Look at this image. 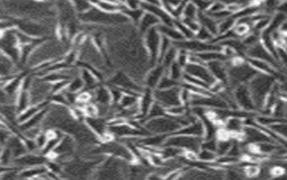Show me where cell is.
Segmentation results:
<instances>
[{
	"label": "cell",
	"mask_w": 287,
	"mask_h": 180,
	"mask_svg": "<svg viewBox=\"0 0 287 180\" xmlns=\"http://www.w3.org/2000/svg\"><path fill=\"white\" fill-rule=\"evenodd\" d=\"M274 84V78L271 74L259 72L249 83L248 88L253 98L254 107L263 108L266 98Z\"/></svg>",
	"instance_id": "6da1fadb"
},
{
	"label": "cell",
	"mask_w": 287,
	"mask_h": 180,
	"mask_svg": "<svg viewBox=\"0 0 287 180\" xmlns=\"http://www.w3.org/2000/svg\"><path fill=\"white\" fill-rule=\"evenodd\" d=\"M80 19L85 23H91L102 26H119L130 22L121 12L106 13L91 6L88 10L80 14Z\"/></svg>",
	"instance_id": "7a4b0ae2"
},
{
	"label": "cell",
	"mask_w": 287,
	"mask_h": 180,
	"mask_svg": "<svg viewBox=\"0 0 287 180\" xmlns=\"http://www.w3.org/2000/svg\"><path fill=\"white\" fill-rule=\"evenodd\" d=\"M144 125L145 129L150 134L161 135L174 134L182 127L178 117H173L169 114L147 120L144 122Z\"/></svg>",
	"instance_id": "3957f363"
},
{
	"label": "cell",
	"mask_w": 287,
	"mask_h": 180,
	"mask_svg": "<svg viewBox=\"0 0 287 180\" xmlns=\"http://www.w3.org/2000/svg\"><path fill=\"white\" fill-rule=\"evenodd\" d=\"M258 73L259 72L256 71L248 62H244L241 57H235L233 65L229 68V82L235 86L248 84Z\"/></svg>",
	"instance_id": "277c9868"
},
{
	"label": "cell",
	"mask_w": 287,
	"mask_h": 180,
	"mask_svg": "<svg viewBox=\"0 0 287 180\" xmlns=\"http://www.w3.org/2000/svg\"><path fill=\"white\" fill-rule=\"evenodd\" d=\"M202 138L190 137V136L171 134L167 137L163 146H172L175 148H181L185 151L197 152L200 149ZM161 147V148H162Z\"/></svg>",
	"instance_id": "5b68a950"
},
{
	"label": "cell",
	"mask_w": 287,
	"mask_h": 180,
	"mask_svg": "<svg viewBox=\"0 0 287 180\" xmlns=\"http://www.w3.org/2000/svg\"><path fill=\"white\" fill-rule=\"evenodd\" d=\"M172 45L177 47L179 50H185L188 53L199 54L202 52L207 51H222L221 45L213 44L211 42H201L197 39H189V40H181L172 42Z\"/></svg>",
	"instance_id": "8992f818"
},
{
	"label": "cell",
	"mask_w": 287,
	"mask_h": 180,
	"mask_svg": "<svg viewBox=\"0 0 287 180\" xmlns=\"http://www.w3.org/2000/svg\"><path fill=\"white\" fill-rule=\"evenodd\" d=\"M161 40V35L159 32L157 26L150 28L144 34V45L150 58V64L152 65H155L158 63Z\"/></svg>",
	"instance_id": "52a82bcc"
},
{
	"label": "cell",
	"mask_w": 287,
	"mask_h": 180,
	"mask_svg": "<svg viewBox=\"0 0 287 180\" xmlns=\"http://www.w3.org/2000/svg\"><path fill=\"white\" fill-rule=\"evenodd\" d=\"M101 152L110 155L113 158H117L125 161H132L135 157L124 143L115 142L114 140L110 142H104L101 147Z\"/></svg>",
	"instance_id": "ba28073f"
},
{
	"label": "cell",
	"mask_w": 287,
	"mask_h": 180,
	"mask_svg": "<svg viewBox=\"0 0 287 180\" xmlns=\"http://www.w3.org/2000/svg\"><path fill=\"white\" fill-rule=\"evenodd\" d=\"M179 87H173L167 90H153V95L157 103L162 105L165 109H169L177 105L182 104L179 98Z\"/></svg>",
	"instance_id": "9c48e42d"
},
{
	"label": "cell",
	"mask_w": 287,
	"mask_h": 180,
	"mask_svg": "<svg viewBox=\"0 0 287 180\" xmlns=\"http://www.w3.org/2000/svg\"><path fill=\"white\" fill-rule=\"evenodd\" d=\"M46 164V156L38 154L37 152H26L25 154L14 160L12 167L21 170L27 167L44 166Z\"/></svg>",
	"instance_id": "30bf717a"
},
{
	"label": "cell",
	"mask_w": 287,
	"mask_h": 180,
	"mask_svg": "<svg viewBox=\"0 0 287 180\" xmlns=\"http://www.w3.org/2000/svg\"><path fill=\"white\" fill-rule=\"evenodd\" d=\"M234 100L236 106L245 111H252L255 109L253 98L247 84H238L234 90Z\"/></svg>",
	"instance_id": "8fae6325"
},
{
	"label": "cell",
	"mask_w": 287,
	"mask_h": 180,
	"mask_svg": "<svg viewBox=\"0 0 287 180\" xmlns=\"http://www.w3.org/2000/svg\"><path fill=\"white\" fill-rule=\"evenodd\" d=\"M184 72L201 80L209 86L215 82V78L212 76V74L210 73V72L209 71L208 67L205 64L189 63L185 66Z\"/></svg>",
	"instance_id": "7c38bea8"
},
{
	"label": "cell",
	"mask_w": 287,
	"mask_h": 180,
	"mask_svg": "<svg viewBox=\"0 0 287 180\" xmlns=\"http://www.w3.org/2000/svg\"><path fill=\"white\" fill-rule=\"evenodd\" d=\"M75 146V140L73 137L69 134H64L52 155L64 160L69 159L74 153Z\"/></svg>",
	"instance_id": "4fadbf2b"
},
{
	"label": "cell",
	"mask_w": 287,
	"mask_h": 180,
	"mask_svg": "<svg viewBox=\"0 0 287 180\" xmlns=\"http://www.w3.org/2000/svg\"><path fill=\"white\" fill-rule=\"evenodd\" d=\"M141 8L144 10V12H148V13L152 14L153 16H155L157 18L160 20L161 24L173 26L174 19L171 18L170 14L168 13L161 5H155V4L142 2Z\"/></svg>",
	"instance_id": "5bb4252c"
},
{
	"label": "cell",
	"mask_w": 287,
	"mask_h": 180,
	"mask_svg": "<svg viewBox=\"0 0 287 180\" xmlns=\"http://www.w3.org/2000/svg\"><path fill=\"white\" fill-rule=\"evenodd\" d=\"M16 25H18V30L21 32L25 33L26 35L33 38L44 37V36L47 33V28L46 26L35 21L23 20Z\"/></svg>",
	"instance_id": "9a60e30c"
},
{
	"label": "cell",
	"mask_w": 287,
	"mask_h": 180,
	"mask_svg": "<svg viewBox=\"0 0 287 180\" xmlns=\"http://www.w3.org/2000/svg\"><path fill=\"white\" fill-rule=\"evenodd\" d=\"M248 58H254L259 59L262 61H265L273 67H277V61L274 59V56L265 48V46L261 43H258L252 47H249L246 52Z\"/></svg>",
	"instance_id": "2e32d148"
},
{
	"label": "cell",
	"mask_w": 287,
	"mask_h": 180,
	"mask_svg": "<svg viewBox=\"0 0 287 180\" xmlns=\"http://www.w3.org/2000/svg\"><path fill=\"white\" fill-rule=\"evenodd\" d=\"M205 65L208 67L212 76L215 78V81L221 82L225 85L229 83V68L226 65V62L213 61Z\"/></svg>",
	"instance_id": "e0dca14e"
},
{
	"label": "cell",
	"mask_w": 287,
	"mask_h": 180,
	"mask_svg": "<svg viewBox=\"0 0 287 180\" xmlns=\"http://www.w3.org/2000/svg\"><path fill=\"white\" fill-rule=\"evenodd\" d=\"M85 125L89 128L91 132L97 138H102L106 132H108V123L101 116L85 117Z\"/></svg>",
	"instance_id": "ac0fdd59"
},
{
	"label": "cell",
	"mask_w": 287,
	"mask_h": 180,
	"mask_svg": "<svg viewBox=\"0 0 287 180\" xmlns=\"http://www.w3.org/2000/svg\"><path fill=\"white\" fill-rule=\"evenodd\" d=\"M111 86H115L124 90V92H137L136 84L128 75L120 72L113 75L110 81Z\"/></svg>",
	"instance_id": "d6986e66"
},
{
	"label": "cell",
	"mask_w": 287,
	"mask_h": 180,
	"mask_svg": "<svg viewBox=\"0 0 287 180\" xmlns=\"http://www.w3.org/2000/svg\"><path fill=\"white\" fill-rule=\"evenodd\" d=\"M224 129L229 132L230 137H243V129L245 127V122L240 117L231 116L224 123ZM244 138V137H243Z\"/></svg>",
	"instance_id": "ffe728a7"
},
{
	"label": "cell",
	"mask_w": 287,
	"mask_h": 180,
	"mask_svg": "<svg viewBox=\"0 0 287 180\" xmlns=\"http://www.w3.org/2000/svg\"><path fill=\"white\" fill-rule=\"evenodd\" d=\"M166 69L164 68L162 65H156L155 67H153L150 70L148 74L146 75L145 78V84H146V88H150L151 90H155L158 86V84L160 83L161 79L163 77L164 75L166 74Z\"/></svg>",
	"instance_id": "44dd1931"
},
{
	"label": "cell",
	"mask_w": 287,
	"mask_h": 180,
	"mask_svg": "<svg viewBox=\"0 0 287 180\" xmlns=\"http://www.w3.org/2000/svg\"><path fill=\"white\" fill-rule=\"evenodd\" d=\"M204 133H205V129H204L202 122L199 120H196L192 123H189L188 125L183 126L174 134L197 137V138L203 139Z\"/></svg>",
	"instance_id": "7402d4cb"
},
{
	"label": "cell",
	"mask_w": 287,
	"mask_h": 180,
	"mask_svg": "<svg viewBox=\"0 0 287 180\" xmlns=\"http://www.w3.org/2000/svg\"><path fill=\"white\" fill-rule=\"evenodd\" d=\"M154 102H155V99H154V95H153V90H151L150 88H146L143 95L139 98L140 115L143 116L145 119L152 103Z\"/></svg>",
	"instance_id": "603a6c76"
},
{
	"label": "cell",
	"mask_w": 287,
	"mask_h": 180,
	"mask_svg": "<svg viewBox=\"0 0 287 180\" xmlns=\"http://www.w3.org/2000/svg\"><path fill=\"white\" fill-rule=\"evenodd\" d=\"M93 99L97 106H110L111 103L110 88L105 86H97L93 90Z\"/></svg>",
	"instance_id": "cb8c5ba5"
},
{
	"label": "cell",
	"mask_w": 287,
	"mask_h": 180,
	"mask_svg": "<svg viewBox=\"0 0 287 180\" xmlns=\"http://www.w3.org/2000/svg\"><path fill=\"white\" fill-rule=\"evenodd\" d=\"M79 75L82 78L85 84V89L87 91L94 90V89L98 86V76L96 75L95 72H92L89 68L82 69Z\"/></svg>",
	"instance_id": "d4e9b609"
},
{
	"label": "cell",
	"mask_w": 287,
	"mask_h": 180,
	"mask_svg": "<svg viewBox=\"0 0 287 180\" xmlns=\"http://www.w3.org/2000/svg\"><path fill=\"white\" fill-rule=\"evenodd\" d=\"M197 20L199 23L200 26L209 30V32L211 33L214 36L217 35V23L218 22L215 21L214 18H212L211 17H209L206 12L199 11L197 14Z\"/></svg>",
	"instance_id": "484cf974"
},
{
	"label": "cell",
	"mask_w": 287,
	"mask_h": 180,
	"mask_svg": "<svg viewBox=\"0 0 287 180\" xmlns=\"http://www.w3.org/2000/svg\"><path fill=\"white\" fill-rule=\"evenodd\" d=\"M92 7H96L106 13H118L121 12L124 5L123 4H113L105 0H90Z\"/></svg>",
	"instance_id": "4316f807"
},
{
	"label": "cell",
	"mask_w": 287,
	"mask_h": 180,
	"mask_svg": "<svg viewBox=\"0 0 287 180\" xmlns=\"http://www.w3.org/2000/svg\"><path fill=\"white\" fill-rule=\"evenodd\" d=\"M14 104L18 114H19L22 111L27 109L29 106H31L32 103H31V97H30L29 91L21 89L18 94L17 95Z\"/></svg>",
	"instance_id": "83f0119b"
},
{
	"label": "cell",
	"mask_w": 287,
	"mask_h": 180,
	"mask_svg": "<svg viewBox=\"0 0 287 180\" xmlns=\"http://www.w3.org/2000/svg\"><path fill=\"white\" fill-rule=\"evenodd\" d=\"M159 24H161V22L155 16L148 12H144V16L142 17L140 22L138 23V27L140 32L144 35L149 29L158 26Z\"/></svg>",
	"instance_id": "f1b7e54d"
},
{
	"label": "cell",
	"mask_w": 287,
	"mask_h": 180,
	"mask_svg": "<svg viewBox=\"0 0 287 180\" xmlns=\"http://www.w3.org/2000/svg\"><path fill=\"white\" fill-rule=\"evenodd\" d=\"M15 63L0 52V78L11 77L15 71Z\"/></svg>",
	"instance_id": "f546056e"
},
{
	"label": "cell",
	"mask_w": 287,
	"mask_h": 180,
	"mask_svg": "<svg viewBox=\"0 0 287 180\" xmlns=\"http://www.w3.org/2000/svg\"><path fill=\"white\" fill-rule=\"evenodd\" d=\"M197 56L202 62L203 64H207L213 61H221L227 62L229 58L222 51H207L196 54Z\"/></svg>",
	"instance_id": "4dcf8cb0"
},
{
	"label": "cell",
	"mask_w": 287,
	"mask_h": 180,
	"mask_svg": "<svg viewBox=\"0 0 287 180\" xmlns=\"http://www.w3.org/2000/svg\"><path fill=\"white\" fill-rule=\"evenodd\" d=\"M139 98L136 92H124L120 103H118L121 109H132L139 107Z\"/></svg>",
	"instance_id": "1f68e13d"
},
{
	"label": "cell",
	"mask_w": 287,
	"mask_h": 180,
	"mask_svg": "<svg viewBox=\"0 0 287 180\" xmlns=\"http://www.w3.org/2000/svg\"><path fill=\"white\" fill-rule=\"evenodd\" d=\"M157 28H158L159 32L161 33V36L168 37L172 42H177V41L184 40L182 35L179 32L174 26H167V25H163V24H159L157 26Z\"/></svg>",
	"instance_id": "d6a6232c"
},
{
	"label": "cell",
	"mask_w": 287,
	"mask_h": 180,
	"mask_svg": "<svg viewBox=\"0 0 287 180\" xmlns=\"http://www.w3.org/2000/svg\"><path fill=\"white\" fill-rule=\"evenodd\" d=\"M247 62L256 71L262 72V73L273 75L275 72V68L265 61H262L259 59H254V58H248Z\"/></svg>",
	"instance_id": "836d02e7"
},
{
	"label": "cell",
	"mask_w": 287,
	"mask_h": 180,
	"mask_svg": "<svg viewBox=\"0 0 287 180\" xmlns=\"http://www.w3.org/2000/svg\"><path fill=\"white\" fill-rule=\"evenodd\" d=\"M179 53V49L175 47L174 45L170 47L168 51L166 52V54H164L163 57L161 59L160 64L163 66L164 68L166 69V72L169 69L170 65H172L175 61H176L177 55Z\"/></svg>",
	"instance_id": "e575fe53"
},
{
	"label": "cell",
	"mask_w": 287,
	"mask_h": 180,
	"mask_svg": "<svg viewBox=\"0 0 287 180\" xmlns=\"http://www.w3.org/2000/svg\"><path fill=\"white\" fill-rule=\"evenodd\" d=\"M121 13L124 14V16L129 19L130 22H132L134 24L138 25L142 17L144 16V11L140 7V8H135V9H131L128 7L124 6Z\"/></svg>",
	"instance_id": "d590c367"
},
{
	"label": "cell",
	"mask_w": 287,
	"mask_h": 180,
	"mask_svg": "<svg viewBox=\"0 0 287 180\" xmlns=\"http://www.w3.org/2000/svg\"><path fill=\"white\" fill-rule=\"evenodd\" d=\"M235 23L236 19L233 18V16H230L229 18L219 21L217 23V35H222L232 30L235 26Z\"/></svg>",
	"instance_id": "8d00e7d4"
},
{
	"label": "cell",
	"mask_w": 287,
	"mask_h": 180,
	"mask_svg": "<svg viewBox=\"0 0 287 180\" xmlns=\"http://www.w3.org/2000/svg\"><path fill=\"white\" fill-rule=\"evenodd\" d=\"M167 114V109L164 108L162 105H161L160 103H157L156 101L152 103L151 107H150L147 115L144 119V122L150 119H153V118H158L161 116H164Z\"/></svg>",
	"instance_id": "74e56055"
},
{
	"label": "cell",
	"mask_w": 287,
	"mask_h": 180,
	"mask_svg": "<svg viewBox=\"0 0 287 180\" xmlns=\"http://www.w3.org/2000/svg\"><path fill=\"white\" fill-rule=\"evenodd\" d=\"M85 89V84L82 80V78L80 77V75H77L75 77L72 78L66 85V90L68 91H71L73 93H79L82 90Z\"/></svg>",
	"instance_id": "f35d334b"
},
{
	"label": "cell",
	"mask_w": 287,
	"mask_h": 180,
	"mask_svg": "<svg viewBox=\"0 0 287 180\" xmlns=\"http://www.w3.org/2000/svg\"><path fill=\"white\" fill-rule=\"evenodd\" d=\"M198 9L196 7V5L191 1L188 0L184 9H183L182 17L181 18H190V19H197V14H198Z\"/></svg>",
	"instance_id": "ab89813d"
},
{
	"label": "cell",
	"mask_w": 287,
	"mask_h": 180,
	"mask_svg": "<svg viewBox=\"0 0 287 180\" xmlns=\"http://www.w3.org/2000/svg\"><path fill=\"white\" fill-rule=\"evenodd\" d=\"M173 26L182 35L184 39L189 40V39H193L195 37V33L192 32L188 26H186L185 24H183L181 20L174 19Z\"/></svg>",
	"instance_id": "60d3db41"
},
{
	"label": "cell",
	"mask_w": 287,
	"mask_h": 180,
	"mask_svg": "<svg viewBox=\"0 0 287 180\" xmlns=\"http://www.w3.org/2000/svg\"><path fill=\"white\" fill-rule=\"evenodd\" d=\"M232 144H233V142L230 140V138L229 139H217L216 149H215V153L217 155V157L228 154Z\"/></svg>",
	"instance_id": "b9f144b4"
},
{
	"label": "cell",
	"mask_w": 287,
	"mask_h": 180,
	"mask_svg": "<svg viewBox=\"0 0 287 180\" xmlns=\"http://www.w3.org/2000/svg\"><path fill=\"white\" fill-rule=\"evenodd\" d=\"M268 128L274 133V135L279 137L281 139H284V140L287 139V124L286 123H283V121L271 124L270 126H268Z\"/></svg>",
	"instance_id": "7bdbcfd3"
},
{
	"label": "cell",
	"mask_w": 287,
	"mask_h": 180,
	"mask_svg": "<svg viewBox=\"0 0 287 180\" xmlns=\"http://www.w3.org/2000/svg\"><path fill=\"white\" fill-rule=\"evenodd\" d=\"M166 73L167 75H169L170 78H172L175 81H179L180 82V80L182 81L183 74H184V68H182L180 65L177 63L176 61L170 65L169 69L167 70Z\"/></svg>",
	"instance_id": "ee69618b"
},
{
	"label": "cell",
	"mask_w": 287,
	"mask_h": 180,
	"mask_svg": "<svg viewBox=\"0 0 287 180\" xmlns=\"http://www.w3.org/2000/svg\"><path fill=\"white\" fill-rule=\"evenodd\" d=\"M217 158V155L214 151L200 148L197 152V161H201L203 163H209L215 161Z\"/></svg>",
	"instance_id": "f6af8a7d"
},
{
	"label": "cell",
	"mask_w": 287,
	"mask_h": 180,
	"mask_svg": "<svg viewBox=\"0 0 287 180\" xmlns=\"http://www.w3.org/2000/svg\"><path fill=\"white\" fill-rule=\"evenodd\" d=\"M179 84H180V82L175 81L172 78H170L169 75L165 74L163 77L161 79L156 89H158V90H167V89H170V88H173V87H179Z\"/></svg>",
	"instance_id": "bcb514c9"
},
{
	"label": "cell",
	"mask_w": 287,
	"mask_h": 180,
	"mask_svg": "<svg viewBox=\"0 0 287 180\" xmlns=\"http://www.w3.org/2000/svg\"><path fill=\"white\" fill-rule=\"evenodd\" d=\"M194 38L201 42H211L212 39L214 38V36L209 32V30L200 26V28L195 33Z\"/></svg>",
	"instance_id": "7dc6e473"
},
{
	"label": "cell",
	"mask_w": 287,
	"mask_h": 180,
	"mask_svg": "<svg viewBox=\"0 0 287 180\" xmlns=\"http://www.w3.org/2000/svg\"><path fill=\"white\" fill-rule=\"evenodd\" d=\"M172 46V41L170 39L161 36V45H160V51H159V59L158 62L161 61V59L163 57L164 54H166V52L170 49V47Z\"/></svg>",
	"instance_id": "c3c4849f"
},
{
	"label": "cell",
	"mask_w": 287,
	"mask_h": 180,
	"mask_svg": "<svg viewBox=\"0 0 287 180\" xmlns=\"http://www.w3.org/2000/svg\"><path fill=\"white\" fill-rule=\"evenodd\" d=\"M70 1L73 7L75 8V10H77L80 13L85 12L91 7L90 0H70Z\"/></svg>",
	"instance_id": "681fc988"
},
{
	"label": "cell",
	"mask_w": 287,
	"mask_h": 180,
	"mask_svg": "<svg viewBox=\"0 0 287 180\" xmlns=\"http://www.w3.org/2000/svg\"><path fill=\"white\" fill-rule=\"evenodd\" d=\"M187 110H188L187 105L179 104V105H177V106L167 109V114L173 116V117H179V116L183 115L184 113H186Z\"/></svg>",
	"instance_id": "f907efd6"
},
{
	"label": "cell",
	"mask_w": 287,
	"mask_h": 180,
	"mask_svg": "<svg viewBox=\"0 0 287 180\" xmlns=\"http://www.w3.org/2000/svg\"><path fill=\"white\" fill-rule=\"evenodd\" d=\"M226 4L224 2H222L220 0H215V1H211L210 6H209V9L206 11L207 13L212 14L219 12L221 10L226 9Z\"/></svg>",
	"instance_id": "816d5d0a"
},
{
	"label": "cell",
	"mask_w": 287,
	"mask_h": 180,
	"mask_svg": "<svg viewBox=\"0 0 287 180\" xmlns=\"http://www.w3.org/2000/svg\"><path fill=\"white\" fill-rule=\"evenodd\" d=\"M176 62L182 68H185V66L189 64V53L185 50H179Z\"/></svg>",
	"instance_id": "f5cc1de1"
},
{
	"label": "cell",
	"mask_w": 287,
	"mask_h": 180,
	"mask_svg": "<svg viewBox=\"0 0 287 180\" xmlns=\"http://www.w3.org/2000/svg\"><path fill=\"white\" fill-rule=\"evenodd\" d=\"M109 88H110V91H111V103L118 104L124 95V90H121L120 88H117L115 86H111Z\"/></svg>",
	"instance_id": "db71d44e"
},
{
	"label": "cell",
	"mask_w": 287,
	"mask_h": 180,
	"mask_svg": "<svg viewBox=\"0 0 287 180\" xmlns=\"http://www.w3.org/2000/svg\"><path fill=\"white\" fill-rule=\"evenodd\" d=\"M182 21L183 24H185L186 26L189 27V29L193 33H196L199 28H200V25L197 22V19H190V18H180Z\"/></svg>",
	"instance_id": "11a10c76"
},
{
	"label": "cell",
	"mask_w": 287,
	"mask_h": 180,
	"mask_svg": "<svg viewBox=\"0 0 287 180\" xmlns=\"http://www.w3.org/2000/svg\"><path fill=\"white\" fill-rule=\"evenodd\" d=\"M259 172H260V168L254 165L253 163L248 164L245 168V173L247 174V176L248 177H254V176L258 175Z\"/></svg>",
	"instance_id": "9f6ffc18"
},
{
	"label": "cell",
	"mask_w": 287,
	"mask_h": 180,
	"mask_svg": "<svg viewBox=\"0 0 287 180\" xmlns=\"http://www.w3.org/2000/svg\"><path fill=\"white\" fill-rule=\"evenodd\" d=\"M3 103H14L9 97L7 96L6 91L4 90V87H3V82H0V104H3Z\"/></svg>",
	"instance_id": "6f0895ef"
},
{
	"label": "cell",
	"mask_w": 287,
	"mask_h": 180,
	"mask_svg": "<svg viewBox=\"0 0 287 180\" xmlns=\"http://www.w3.org/2000/svg\"><path fill=\"white\" fill-rule=\"evenodd\" d=\"M142 2L140 0H124V5L128 8L135 9L141 7Z\"/></svg>",
	"instance_id": "680465c9"
},
{
	"label": "cell",
	"mask_w": 287,
	"mask_h": 180,
	"mask_svg": "<svg viewBox=\"0 0 287 180\" xmlns=\"http://www.w3.org/2000/svg\"><path fill=\"white\" fill-rule=\"evenodd\" d=\"M141 2L144 3H150V4H155V5H161L160 0H140Z\"/></svg>",
	"instance_id": "91938a15"
}]
</instances>
